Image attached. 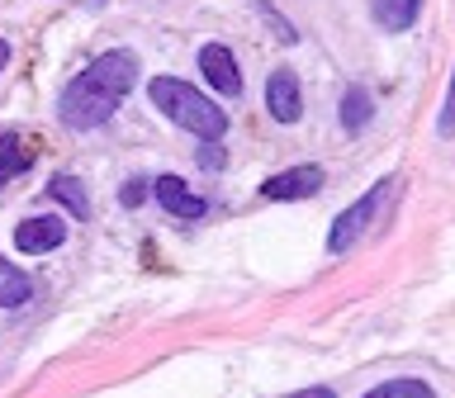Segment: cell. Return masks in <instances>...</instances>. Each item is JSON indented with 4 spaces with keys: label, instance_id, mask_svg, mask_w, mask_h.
Returning a JSON list of instances; mask_svg holds the SVG:
<instances>
[{
    "label": "cell",
    "instance_id": "cell-3",
    "mask_svg": "<svg viewBox=\"0 0 455 398\" xmlns=\"http://www.w3.org/2000/svg\"><path fill=\"white\" fill-rule=\"evenodd\" d=\"M394 195H398V176H384L379 185H370V190L355 199L351 209H341L337 219H332V233H327V251H332V256L351 251L355 242H361L370 227L384 219V209L394 204Z\"/></svg>",
    "mask_w": 455,
    "mask_h": 398
},
{
    "label": "cell",
    "instance_id": "cell-6",
    "mask_svg": "<svg viewBox=\"0 0 455 398\" xmlns=\"http://www.w3.org/2000/svg\"><path fill=\"white\" fill-rule=\"evenodd\" d=\"M152 199L171 213V219H204V209H209V199L195 195L190 185L176 180V176H156L152 180Z\"/></svg>",
    "mask_w": 455,
    "mask_h": 398
},
{
    "label": "cell",
    "instance_id": "cell-8",
    "mask_svg": "<svg viewBox=\"0 0 455 398\" xmlns=\"http://www.w3.org/2000/svg\"><path fill=\"white\" fill-rule=\"evenodd\" d=\"M199 71L209 76V85L219 95H242V71H237V57L223 48V43H204L199 48Z\"/></svg>",
    "mask_w": 455,
    "mask_h": 398
},
{
    "label": "cell",
    "instance_id": "cell-11",
    "mask_svg": "<svg viewBox=\"0 0 455 398\" xmlns=\"http://www.w3.org/2000/svg\"><path fill=\"white\" fill-rule=\"evenodd\" d=\"M370 114H375V100H370L365 85H347V95H341V128L347 133H361L370 123Z\"/></svg>",
    "mask_w": 455,
    "mask_h": 398
},
{
    "label": "cell",
    "instance_id": "cell-18",
    "mask_svg": "<svg viewBox=\"0 0 455 398\" xmlns=\"http://www.w3.org/2000/svg\"><path fill=\"white\" fill-rule=\"evenodd\" d=\"M223 147L219 142H204V147H199V166H223V156H219Z\"/></svg>",
    "mask_w": 455,
    "mask_h": 398
},
{
    "label": "cell",
    "instance_id": "cell-13",
    "mask_svg": "<svg viewBox=\"0 0 455 398\" xmlns=\"http://www.w3.org/2000/svg\"><path fill=\"white\" fill-rule=\"evenodd\" d=\"M48 195L57 199V204L71 209V219H85V213H91V199H85V190H81L76 176H52V180H48Z\"/></svg>",
    "mask_w": 455,
    "mask_h": 398
},
{
    "label": "cell",
    "instance_id": "cell-7",
    "mask_svg": "<svg viewBox=\"0 0 455 398\" xmlns=\"http://www.w3.org/2000/svg\"><path fill=\"white\" fill-rule=\"evenodd\" d=\"M266 109L275 114L280 123H299V114H304V91H299V76L290 67L270 71L266 81Z\"/></svg>",
    "mask_w": 455,
    "mask_h": 398
},
{
    "label": "cell",
    "instance_id": "cell-12",
    "mask_svg": "<svg viewBox=\"0 0 455 398\" xmlns=\"http://www.w3.org/2000/svg\"><path fill=\"white\" fill-rule=\"evenodd\" d=\"M28 294H34V280L20 266L0 261V308H20V304H28Z\"/></svg>",
    "mask_w": 455,
    "mask_h": 398
},
{
    "label": "cell",
    "instance_id": "cell-20",
    "mask_svg": "<svg viewBox=\"0 0 455 398\" xmlns=\"http://www.w3.org/2000/svg\"><path fill=\"white\" fill-rule=\"evenodd\" d=\"M5 62H10V43L0 38V71H5Z\"/></svg>",
    "mask_w": 455,
    "mask_h": 398
},
{
    "label": "cell",
    "instance_id": "cell-15",
    "mask_svg": "<svg viewBox=\"0 0 455 398\" xmlns=\"http://www.w3.org/2000/svg\"><path fill=\"white\" fill-rule=\"evenodd\" d=\"M436 133H441V138H455V76H451V91H446V105H441V119H436Z\"/></svg>",
    "mask_w": 455,
    "mask_h": 398
},
{
    "label": "cell",
    "instance_id": "cell-4",
    "mask_svg": "<svg viewBox=\"0 0 455 398\" xmlns=\"http://www.w3.org/2000/svg\"><path fill=\"white\" fill-rule=\"evenodd\" d=\"M323 190V166L318 162H304V166H290L280 176H266L261 180V195L275 199V204H290V199H308Z\"/></svg>",
    "mask_w": 455,
    "mask_h": 398
},
{
    "label": "cell",
    "instance_id": "cell-17",
    "mask_svg": "<svg viewBox=\"0 0 455 398\" xmlns=\"http://www.w3.org/2000/svg\"><path fill=\"white\" fill-rule=\"evenodd\" d=\"M256 10H261V14H266V20H270V24H275V34H280V43H294V28H290V24H284V20H280V14H275V10H270V0H256Z\"/></svg>",
    "mask_w": 455,
    "mask_h": 398
},
{
    "label": "cell",
    "instance_id": "cell-9",
    "mask_svg": "<svg viewBox=\"0 0 455 398\" xmlns=\"http://www.w3.org/2000/svg\"><path fill=\"white\" fill-rule=\"evenodd\" d=\"M422 0H375V24L389 28V34H403V28L418 24Z\"/></svg>",
    "mask_w": 455,
    "mask_h": 398
},
{
    "label": "cell",
    "instance_id": "cell-5",
    "mask_svg": "<svg viewBox=\"0 0 455 398\" xmlns=\"http://www.w3.org/2000/svg\"><path fill=\"white\" fill-rule=\"evenodd\" d=\"M67 242V219L62 213H38V219H24L14 227V247L24 256H43V251H57Z\"/></svg>",
    "mask_w": 455,
    "mask_h": 398
},
{
    "label": "cell",
    "instance_id": "cell-10",
    "mask_svg": "<svg viewBox=\"0 0 455 398\" xmlns=\"http://www.w3.org/2000/svg\"><path fill=\"white\" fill-rule=\"evenodd\" d=\"M28 166H34V152H28V142L14 138V133H0V185H10L14 176H24Z\"/></svg>",
    "mask_w": 455,
    "mask_h": 398
},
{
    "label": "cell",
    "instance_id": "cell-1",
    "mask_svg": "<svg viewBox=\"0 0 455 398\" xmlns=\"http://www.w3.org/2000/svg\"><path fill=\"white\" fill-rule=\"evenodd\" d=\"M133 76H138V57L128 48L100 52L91 67L67 81L62 100H57V119H62L67 128H76V133L100 128L114 109L124 105V95L133 91Z\"/></svg>",
    "mask_w": 455,
    "mask_h": 398
},
{
    "label": "cell",
    "instance_id": "cell-14",
    "mask_svg": "<svg viewBox=\"0 0 455 398\" xmlns=\"http://www.w3.org/2000/svg\"><path fill=\"white\" fill-rule=\"evenodd\" d=\"M365 398H436V394H432V384H422V379H384L379 389H370Z\"/></svg>",
    "mask_w": 455,
    "mask_h": 398
},
{
    "label": "cell",
    "instance_id": "cell-19",
    "mask_svg": "<svg viewBox=\"0 0 455 398\" xmlns=\"http://www.w3.org/2000/svg\"><path fill=\"white\" fill-rule=\"evenodd\" d=\"M290 398H337L327 384H313V389H299V394H290Z\"/></svg>",
    "mask_w": 455,
    "mask_h": 398
},
{
    "label": "cell",
    "instance_id": "cell-2",
    "mask_svg": "<svg viewBox=\"0 0 455 398\" xmlns=\"http://www.w3.org/2000/svg\"><path fill=\"white\" fill-rule=\"evenodd\" d=\"M148 95H152V105L162 109L171 123L185 128V133H195V138H204V142H219L228 133V114L213 105L204 91H195L190 81H180V76H152Z\"/></svg>",
    "mask_w": 455,
    "mask_h": 398
},
{
    "label": "cell",
    "instance_id": "cell-16",
    "mask_svg": "<svg viewBox=\"0 0 455 398\" xmlns=\"http://www.w3.org/2000/svg\"><path fill=\"white\" fill-rule=\"evenodd\" d=\"M142 199H148V185H142V180H128L124 190H119V204H124V209H138Z\"/></svg>",
    "mask_w": 455,
    "mask_h": 398
},
{
    "label": "cell",
    "instance_id": "cell-21",
    "mask_svg": "<svg viewBox=\"0 0 455 398\" xmlns=\"http://www.w3.org/2000/svg\"><path fill=\"white\" fill-rule=\"evenodd\" d=\"M76 5H95V10H100V5H105V0H76Z\"/></svg>",
    "mask_w": 455,
    "mask_h": 398
}]
</instances>
